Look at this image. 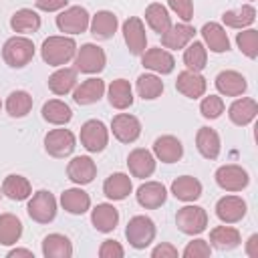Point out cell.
Listing matches in <instances>:
<instances>
[{"mask_svg":"<svg viewBox=\"0 0 258 258\" xmlns=\"http://www.w3.org/2000/svg\"><path fill=\"white\" fill-rule=\"evenodd\" d=\"M153 155L163 163H175L183 155V145L173 135H161L153 143Z\"/></svg>","mask_w":258,"mask_h":258,"instance_id":"cell-22","label":"cell"},{"mask_svg":"<svg viewBox=\"0 0 258 258\" xmlns=\"http://www.w3.org/2000/svg\"><path fill=\"white\" fill-rule=\"evenodd\" d=\"M107 97H109V105L119 111L133 105V89H131L129 81H125V79L111 81V85L107 89Z\"/></svg>","mask_w":258,"mask_h":258,"instance_id":"cell-31","label":"cell"},{"mask_svg":"<svg viewBox=\"0 0 258 258\" xmlns=\"http://www.w3.org/2000/svg\"><path fill=\"white\" fill-rule=\"evenodd\" d=\"M196 36V28L187 22H179V24H171L163 34H161V44L163 48H171V50H179L183 46H187Z\"/></svg>","mask_w":258,"mask_h":258,"instance_id":"cell-17","label":"cell"},{"mask_svg":"<svg viewBox=\"0 0 258 258\" xmlns=\"http://www.w3.org/2000/svg\"><path fill=\"white\" fill-rule=\"evenodd\" d=\"M2 58L12 69H22L34 58V42L26 36H12L2 46Z\"/></svg>","mask_w":258,"mask_h":258,"instance_id":"cell-2","label":"cell"},{"mask_svg":"<svg viewBox=\"0 0 258 258\" xmlns=\"http://www.w3.org/2000/svg\"><path fill=\"white\" fill-rule=\"evenodd\" d=\"M216 216L224 224H236L246 216V202L240 196H224L216 202Z\"/></svg>","mask_w":258,"mask_h":258,"instance_id":"cell-15","label":"cell"},{"mask_svg":"<svg viewBox=\"0 0 258 258\" xmlns=\"http://www.w3.org/2000/svg\"><path fill=\"white\" fill-rule=\"evenodd\" d=\"M141 62L145 69L153 71V73H159V75H169L173 73L175 69V58L169 50L161 48V46H155V48H147L143 54H141Z\"/></svg>","mask_w":258,"mask_h":258,"instance_id":"cell-14","label":"cell"},{"mask_svg":"<svg viewBox=\"0 0 258 258\" xmlns=\"http://www.w3.org/2000/svg\"><path fill=\"white\" fill-rule=\"evenodd\" d=\"M117 26H119V20L117 16L111 12V10H99L91 22H89V28H91V34L97 38V40H107L111 38L115 32H117Z\"/></svg>","mask_w":258,"mask_h":258,"instance_id":"cell-26","label":"cell"},{"mask_svg":"<svg viewBox=\"0 0 258 258\" xmlns=\"http://www.w3.org/2000/svg\"><path fill=\"white\" fill-rule=\"evenodd\" d=\"M200 113L206 119H218L224 113V101L220 95H208L200 103Z\"/></svg>","mask_w":258,"mask_h":258,"instance_id":"cell-45","label":"cell"},{"mask_svg":"<svg viewBox=\"0 0 258 258\" xmlns=\"http://www.w3.org/2000/svg\"><path fill=\"white\" fill-rule=\"evenodd\" d=\"M137 204L145 210H155V208H161L167 200V189L163 183L159 181H145L137 187Z\"/></svg>","mask_w":258,"mask_h":258,"instance_id":"cell-16","label":"cell"},{"mask_svg":"<svg viewBox=\"0 0 258 258\" xmlns=\"http://www.w3.org/2000/svg\"><path fill=\"white\" fill-rule=\"evenodd\" d=\"M258 115V103L250 97H242V99H236L230 109H228V117L234 125L238 127H246L250 125Z\"/></svg>","mask_w":258,"mask_h":258,"instance_id":"cell-21","label":"cell"},{"mask_svg":"<svg viewBox=\"0 0 258 258\" xmlns=\"http://www.w3.org/2000/svg\"><path fill=\"white\" fill-rule=\"evenodd\" d=\"M91 16L83 6H69L56 16V28L64 34H81L89 28Z\"/></svg>","mask_w":258,"mask_h":258,"instance_id":"cell-8","label":"cell"},{"mask_svg":"<svg viewBox=\"0 0 258 258\" xmlns=\"http://www.w3.org/2000/svg\"><path fill=\"white\" fill-rule=\"evenodd\" d=\"M246 254H248L250 258H256V256H258V236H256V234H252V236L248 238V242H246Z\"/></svg>","mask_w":258,"mask_h":258,"instance_id":"cell-51","label":"cell"},{"mask_svg":"<svg viewBox=\"0 0 258 258\" xmlns=\"http://www.w3.org/2000/svg\"><path fill=\"white\" fill-rule=\"evenodd\" d=\"M77 147V139L69 129H50L44 135V149L52 157H69Z\"/></svg>","mask_w":258,"mask_h":258,"instance_id":"cell-9","label":"cell"},{"mask_svg":"<svg viewBox=\"0 0 258 258\" xmlns=\"http://www.w3.org/2000/svg\"><path fill=\"white\" fill-rule=\"evenodd\" d=\"M171 194L181 202H196L202 196V181L194 175H179L171 181Z\"/></svg>","mask_w":258,"mask_h":258,"instance_id":"cell-32","label":"cell"},{"mask_svg":"<svg viewBox=\"0 0 258 258\" xmlns=\"http://www.w3.org/2000/svg\"><path fill=\"white\" fill-rule=\"evenodd\" d=\"M0 198H2V187H0Z\"/></svg>","mask_w":258,"mask_h":258,"instance_id":"cell-53","label":"cell"},{"mask_svg":"<svg viewBox=\"0 0 258 258\" xmlns=\"http://www.w3.org/2000/svg\"><path fill=\"white\" fill-rule=\"evenodd\" d=\"M254 20H256V10H254L252 4H244V6L236 8V10H226L222 14V22L226 26L240 28V30L242 28H248L250 24H254Z\"/></svg>","mask_w":258,"mask_h":258,"instance_id":"cell-39","label":"cell"},{"mask_svg":"<svg viewBox=\"0 0 258 258\" xmlns=\"http://www.w3.org/2000/svg\"><path fill=\"white\" fill-rule=\"evenodd\" d=\"M26 214L30 216V220H34L38 224L52 222L54 216H56V200H54V196L50 191H46V189H38L28 200Z\"/></svg>","mask_w":258,"mask_h":258,"instance_id":"cell-5","label":"cell"},{"mask_svg":"<svg viewBox=\"0 0 258 258\" xmlns=\"http://www.w3.org/2000/svg\"><path fill=\"white\" fill-rule=\"evenodd\" d=\"M105 64H107V54L101 46L87 42L81 48H77V54H75V69L77 71H81L85 75H97L105 69Z\"/></svg>","mask_w":258,"mask_h":258,"instance_id":"cell-4","label":"cell"},{"mask_svg":"<svg viewBox=\"0 0 258 258\" xmlns=\"http://www.w3.org/2000/svg\"><path fill=\"white\" fill-rule=\"evenodd\" d=\"M91 224L97 232H113L119 224V210L113 204H97L91 212Z\"/></svg>","mask_w":258,"mask_h":258,"instance_id":"cell-25","label":"cell"},{"mask_svg":"<svg viewBox=\"0 0 258 258\" xmlns=\"http://www.w3.org/2000/svg\"><path fill=\"white\" fill-rule=\"evenodd\" d=\"M10 28L20 34H30L40 28V16L32 8H20L10 18Z\"/></svg>","mask_w":258,"mask_h":258,"instance_id":"cell-36","label":"cell"},{"mask_svg":"<svg viewBox=\"0 0 258 258\" xmlns=\"http://www.w3.org/2000/svg\"><path fill=\"white\" fill-rule=\"evenodd\" d=\"M242 242V236L232 226H216L210 232V244L218 250H234Z\"/></svg>","mask_w":258,"mask_h":258,"instance_id":"cell-35","label":"cell"},{"mask_svg":"<svg viewBox=\"0 0 258 258\" xmlns=\"http://www.w3.org/2000/svg\"><path fill=\"white\" fill-rule=\"evenodd\" d=\"M81 145L91 153H101L109 143V129L99 119H89L81 127Z\"/></svg>","mask_w":258,"mask_h":258,"instance_id":"cell-7","label":"cell"},{"mask_svg":"<svg viewBox=\"0 0 258 258\" xmlns=\"http://www.w3.org/2000/svg\"><path fill=\"white\" fill-rule=\"evenodd\" d=\"M123 38H125V44L131 54L141 56L147 50V34H145V26H143L141 18L129 16L123 22Z\"/></svg>","mask_w":258,"mask_h":258,"instance_id":"cell-11","label":"cell"},{"mask_svg":"<svg viewBox=\"0 0 258 258\" xmlns=\"http://www.w3.org/2000/svg\"><path fill=\"white\" fill-rule=\"evenodd\" d=\"M167 4L181 18V22H189L194 18V2L191 0H167Z\"/></svg>","mask_w":258,"mask_h":258,"instance_id":"cell-47","label":"cell"},{"mask_svg":"<svg viewBox=\"0 0 258 258\" xmlns=\"http://www.w3.org/2000/svg\"><path fill=\"white\" fill-rule=\"evenodd\" d=\"M42 256L46 258H71L73 244L64 234H48L42 240Z\"/></svg>","mask_w":258,"mask_h":258,"instance_id":"cell-33","label":"cell"},{"mask_svg":"<svg viewBox=\"0 0 258 258\" xmlns=\"http://www.w3.org/2000/svg\"><path fill=\"white\" fill-rule=\"evenodd\" d=\"M2 194L6 198H10L12 202H22V200H28L32 196V185L24 175L10 173L2 181Z\"/></svg>","mask_w":258,"mask_h":258,"instance_id":"cell-29","label":"cell"},{"mask_svg":"<svg viewBox=\"0 0 258 258\" xmlns=\"http://www.w3.org/2000/svg\"><path fill=\"white\" fill-rule=\"evenodd\" d=\"M125 250L117 240H105L99 248V256L101 258H123Z\"/></svg>","mask_w":258,"mask_h":258,"instance_id":"cell-48","label":"cell"},{"mask_svg":"<svg viewBox=\"0 0 258 258\" xmlns=\"http://www.w3.org/2000/svg\"><path fill=\"white\" fill-rule=\"evenodd\" d=\"M111 131H113V137L117 141H121V143H133L141 135V123H139V119L135 115L119 113L111 121Z\"/></svg>","mask_w":258,"mask_h":258,"instance_id":"cell-12","label":"cell"},{"mask_svg":"<svg viewBox=\"0 0 258 258\" xmlns=\"http://www.w3.org/2000/svg\"><path fill=\"white\" fill-rule=\"evenodd\" d=\"M4 107H6L8 115L14 117V119L26 117V115L30 113V109H32V97H30V93H26V91H12V93L8 95Z\"/></svg>","mask_w":258,"mask_h":258,"instance_id":"cell-42","label":"cell"},{"mask_svg":"<svg viewBox=\"0 0 258 258\" xmlns=\"http://www.w3.org/2000/svg\"><path fill=\"white\" fill-rule=\"evenodd\" d=\"M183 258H208L212 254V246L208 244V240L196 238L191 242H187V246L183 248Z\"/></svg>","mask_w":258,"mask_h":258,"instance_id":"cell-46","label":"cell"},{"mask_svg":"<svg viewBox=\"0 0 258 258\" xmlns=\"http://www.w3.org/2000/svg\"><path fill=\"white\" fill-rule=\"evenodd\" d=\"M8 256H10V258H14V256H28V258H32V252L26 250V248H14V250L8 252Z\"/></svg>","mask_w":258,"mask_h":258,"instance_id":"cell-52","label":"cell"},{"mask_svg":"<svg viewBox=\"0 0 258 258\" xmlns=\"http://www.w3.org/2000/svg\"><path fill=\"white\" fill-rule=\"evenodd\" d=\"M133 189V183H131V177L123 171H117V173H111L105 183H103V194L113 200V202H121L125 200Z\"/></svg>","mask_w":258,"mask_h":258,"instance_id":"cell-27","label":"cell"},{"mask_svg":"<svg viewBox=\"0 0 258 258\" xmlns=\"http://www.w3.org/2000/svg\"><path fill=\"white\" fill-rule=\"evenodd\" d=\"M42 119L50 125H67L73 119V111L64 101L50 99L42 105Z\"/></svg>","mask_w":258,"mask_h":258,"instance_id":"cell-37","label":"cell"},{"mask_svg":"<svg viewBox=\"0 0 258 258\" xmlns=\"http://www.w3.org/2000/svg\"><path fill=\"white\" fill-rule=\"evenodd\" d=\"M202 36H204V46H208L212 52H226L230 50V38H228V32L222 24L218 22H206L202 26Z\"/></svg>","mask_w":258,"mask_h":258,"instance_id":"cell-23","label":"cell"},{"mask_svg":"<svg viewBox=\"0 0 258 258\" xmlns=\"http://www.w3.org/2000/svg\"><path fill=\"white\" fill-rule=\"evenodd\" d=\"M22 236V222L14 214H2L0 216V244L12 246Z\"/></svg>","mask_w":258,"mask_h":258,"instance_id":"cell-40","label":"cell"},{"mask_svg":"<svg viewBox=\"0 0 258 258\" xmlns=\"http://www.w3.org/2000/svg\"><path fill=\"white\" fill-rule=\"evenodd\" d=\"M0 109H2V101H0Z\"/></svg>","mask_w":258,"mask_h":258,"instance_id":"cell-54","label":"cell"},{"mask_svg":"<svg viewBox=\"0 0 258 258\" xmlns=\"http://www.w3.org/2000/svg\"><path fill=\"white\" fill-rule=\"evenodd\" d=\"M127 167L133 177L145 179L155 171V155L143 147H137L127 155Z\"/></svg>","mask_w":258,"mask_h":258,"instance_id":"cell-19","label":"cell"},{"mask_svg":"<svg viewBox=\"0 0 258 258\" xmlns=\"http://www.w3.org/2000/svg\"><path fill=\"white\" fill-rule=\"evenodd\" d=\"M145 22L149 24V28L157 34H163L169 26H171V16L167 12V8L159 2H151L145 8Z\"/></svg>","mask_w":258,"mask_h":258,"instance_id":"cell-38","label":"cell"},{"mask_svg":"<svg viewBox=\"0 0 258 258\" xmlns=\"http://www.w3.org/2000/svg\"><path fill=\"white\" fill-rule=\"evenodd\" d=\"M155 224L151 218L147 216H133L129 222H127V228H125V238L127 242L137 248V250H143L147 248L153 240H155Z\"/></svg>","mask_w":258,"mask_h":258,"instance_id":"cell-3","label":"cell"},{"mask_svg":"<svg viewBox=\"0 0 258 258\" xmlns=\"http://www.w3.org/2000/svg\"><path fill=\"white\" fill-rule=\"evenodd\" d=\"M67 4L69 0H36V8L42 12H56V10L67 8Z\"/></svg>","mask_w":258,"mask_h":258,"instance_id":"cell-50","label":"cell"},{"mask_svg":"<svg viewBox=\"0 0 258 258\" xmlns=\"http://www.w3.org/2000/svg\"><path fill=\"white\" fill-rule=\"evenodd\" d=\"M175 224L179 232L187 236H198L208 226V212L202 206H183L175 214Z\"/></svg>","mask_w":258,"mask_h":258,"instance_id":"cell-6","label":"cell"},{"mask_svg":"<svg viewBox=\"0 0 258 258\" xmlns=\"http://www.w3.org/2000/svg\"><path fill=\"white\" fill-rule=\"evenodd\" d=\"M196 147L200 151L202 157L206 159H216L220 155L222 143H220V135L216 133V129L212 127H200L196 133Z\"/></svg>","mask_w":258,"mask_h":258,"instance_id":"cell-28","label":"cell"},{"mask_svg":"<svg viewBox=\"0 0 258 258\" xmlns=\"http://www.w3.org/2000/svg\"><path fill=\"white\" fill-rule=\"evenodd\" d=\"M77 54V42L71 36H48L40 46V56L50 67H64Z\"/></svg>","mask_w":258,"mask_h":258,"instance_id":"cell-1","label":"cell"},{"mask_svg":"<svg viewBox=\"0 0 258 258\" xmlns=\"http://www.w3.org/2000/svg\"><path fill=\"white\" fill-rule=\"evenodd\" d=\"M77 87V69L69 67H58L50 77H48V89L54 95H67Z\"/></svg>","mask_w":258,"mask_h":258,"instance_id":"cell-34","label":"cell"},{"mask_svg":"<svg viewBox=\"0 0 258 258\" xmlns=\"http://www.w3.org/2000/svg\"><path fill=\"white\" fill-rule=\"evenodd\" d=\"M67 175L77 185H87L97 175V163L89 155H77L67 165Z\"/></svg>","mask_w":258,"mask_h":258,"instance_id":"cell-13","label":"cell"},{"mask_svg":"<svg viewBox=\"0 0 258 258\" xmlns=\"http://www.w3.org/2000/svg\"><path fill=\"white\" fill-rule=\"evenodd\" d=\"M135 87H137L139 97L141 99H147V101H153V99H157L163 93V81L157 75H151V73L139 75Z\"/></svg>","mask_w":258,"mask_h":258,"instance_id":"cell-43","label":"cell"},{"mask_svg":"<svg viewBox=\"0 0 258 258\" xmlns=\"http://www.w3.org/2000/svg\"><path fill=\"white\" fill-rule=\"evenodd\" d=\"M214 177H216V183L226 191H242L250 183L248 171L236 163H228V165L218 167Z\"/></svg>","mask_w":258,"mask_h":258,"instance_id":"cell-10","label":"cell"},{"mask_svg":"<svg viewBox=\"0 0 258 258\" xmlns=\"http://www.w3.org/2000/svg\"><path fill=\"white\" fill-rule=\"evenodd\" d=\"M60 206L64 212H69L73 216H81L91 208V198L81 187H71L60 194Z\"/></svg>","mask_w":258,"mask_h":258,"instance_id":"cell-30","label":"cell"},{"mask_svg":"<svg viewBox=\"0 0 258 258\" xmlns=\"http://www.w3.org/2000/svg\"><path fill=\"white\" fill-rule=\"evenodd\" d=\"M216 89L224 97H240L248 89V83L246 77L238 71H222L216 77Z\"/></svg>","mask_w":258,"mask_h":258,"instance_id":"cell-20","label":"cell"},{"mask_svg":"<svg viewBox=\"0 0 258 258\" xmlns=\"http://www.w3.org/2000/svg\"><path fill=\"white\" fill-rule=\"evenodd\" d=\"M236 44H238V48L248 58L254 60L258 56V30H254V28H242V32L236 34Z\"/></svg>","mask_w":258,"mask_h":258,"instance_id":"cell-44","label":"cell"},{"mask_svg":"<svg viewBox=\"0 0 258 258\" xmlns=\"http://www.w3.org/2000/svg\"><path fill=\"white\" fill-rule=\"evenodd\" d=\"M151 256L153 258H175L177 256V248L171 246L169 242H161L151 250Z\"/></svg>","mask_w":258,"mask_h":258,"instance_id":"cell-49","label":"cell"},{"mask_svg":"<svg viewBox=\"0 0 258 258\" xmlns=\"http://www.w3.org/2000/svg\"><path fill=\"white\" fill-rule=\"evenodd\" d=\"M105 95V81L99 77H91L73 89V99L77 105H93Z\"/></svg>","mask_w":258,"mask_h":258,"instance_id":"cell-24","label":"cell"},{"mask_svg":"<svg viewBox=\"0 0 258 258\" xmlns=\"http://www.w3.org/2000/svg\"><path fill=\"white\" fill-rule=\"evenodd\" d=\"M206 62H208V48L204 46V42L191 40L183 50V64L189 71L200 73L202 69H206Z\"/></svg>","mask_w":258,"mask_h":258,"instance_id":"cell-41","label":"cell"},{"mask_svg":"<svg viewBox=\"0 0 258 258\" xmlns=\"http://www.w3.org/2000/svg\"><path fill=\"white\" fill-rule=\"evenodd\" d=\"M175 89H177L183 97H187V99H200V97H204V93H206V89H208V83H206V79H204L200 73L185 69V71H181V73L177 75Z\"/></svg>","mask_w":258,"mask_h":258,"instance_id":"cell-18","label":"cell"}]
</instances>
